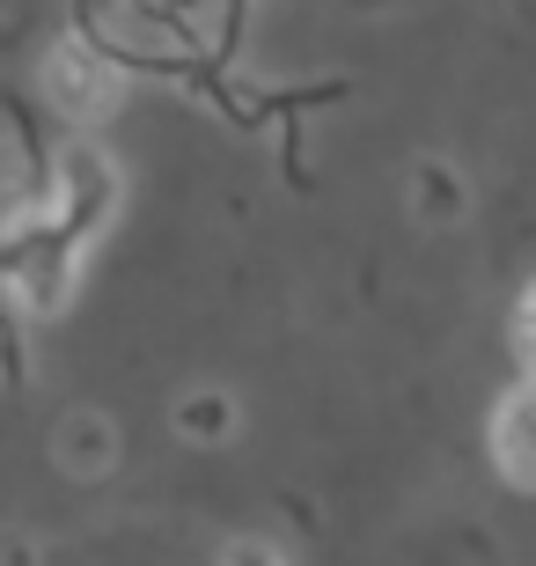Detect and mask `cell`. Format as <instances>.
<instances>
[{
    "label": "cell",
    "instance_id": "cell-4",
    "mask_svg": "<svg viewBox=\"0 0 536 566\" xmlns=\"http://www.w3.org/2000/svg\"><path fill=\"white\" fill-rule=\"evenodd\" d=\"M493 463H500L507 485L536 493V376L500 398V412H493Z\"/></svg>",
    "mask_w": 536,
    "mask_h": 566
},
{
    "label": "cell",
    "instance_id": "cell-2",
    "mask_svg": "<svg viewBox=\"0 0 536 566\" xmlns=\"http://www.w3.org/2000/svg\"><path fill=\"white\" fill-rule=\"evenodd\" d=\"M66 235H104L111 213H118V163H111L96 140H66L52 155V177H44V199H38Z\"/></svg>",
    "mask_w": 536,
    "mask_h": 566
},
{
    "label": "cell",
    "instance_id": "cell-1",
    "mask_svg": "<svg viewBox=\"0 0 536 566\" xmlns=\"http://www.w3.org/2000/svg\"><path fill=\"white\" fill-rule=\"evenodd\" d=\"M74 280H82V235H66L44 207L15 213V221L0 229V287L15 294L22 310L60 316Z\"/></svg>",
    "mask_w": 536,
    "mask_h": 566
},
{
    "label": "cell",
    "instance_id": "cell-5",
    "mask_svg": "<svg viewBox=\"0 0 536 566\" xmlns=\"http://www.w3.org/2000/svg\"><path fill=\"white\" fill-rule=\"evenodd\" d=\"M111 457H118V434H111L104 412H74V420L60 427V463L66 471L96 479V471H111Z\"/></svg>",
    "mask_w": 536,
    "mask_h": 566
},
{
    "label": "cell",
    "instance_id": "cell-6",
    "mask_svg": "<svg viewBox=\"0 0 536 566\" xmlns=\"http://www.w3.org/2000/svg\"><path fill=\"white\" fill-rule=\"evenodd\" d=\"M177 420H185L191 441H221V434H235V405L207 390V398H185V412H177Z\"/></svg>",
    "mask_w": 536,
    "mask_h": 566
},
{
    "label": "cell",
    "instance_id": "cell-8",
    "mask_svg": "<svg viewBox=\"0 0 536 566\" xmlns=\"http://www.w3.org/2000/svg\"><path fill=\"white\" fill-rule=\"evenodd\" d=\"M221 566H280V552H272V545H228Z\"/></svg>",
    "mask_w": 536,
    "mask_h": 566
},
{
    "label": "cell",
    "instance_id": "cell-3",
    "mask_svg": "<svg viewBox=\"0 0 536 566\" xmlns=\"http://www.w3.org/2000/svg\"><path fill=\"white\" fill-rule=\"evenodd\" d=\"M44 96H52V111L74 118V126H104L111 111H118V96H125V74H118V60H111L104 44L66 38V44L44 52Z\"/></svg>",
    "mask_w": 536,
    "mask_h": 566
},
{
    "label": "cell",
    "instance_id": "cell-7",
    "mask_svg": "<svg viewBox=\"0 0 536 566\" xmlns=\"http://www.w3.org/2000/svg\"><path fill=\"white\" fill-rule=\"evenodd\" d=\"M515 338H522V360H529V376H536V287L522 294V324H515Z\"/></svg>",
    "mask_w": 536,
    "mask_h": 566
}]
</instances>
